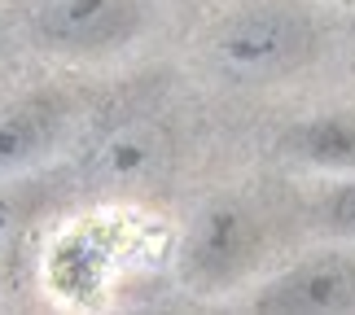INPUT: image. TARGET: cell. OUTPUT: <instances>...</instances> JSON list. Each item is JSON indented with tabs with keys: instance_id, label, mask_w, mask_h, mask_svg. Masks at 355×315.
<instances>
[{
	"instance_id": "6da1fadb",
	"label": "cell",
	"mask_w": 355,
	"mask_h": 315,
	"mask_svg": "<svg viewBox=\"0 0 355 315\" xmlns=\"http://www.w3.org/2000/svg\"><path fill=\"white\" fill-rule=\"evenodd\" d=\"M324 31L303 0H250L215 22L207 57L215 75L241 88L281 84L320 53Z\"/></svg>"
},
{
	"instance_id": "7a4b0ae2",
	"label": "cell",
	"mask_w": 355,
	"mask_h": 315,
	"mask_svg": "<svg viewBox=\"0 0 355 315\" xmlns=\"http://www.w3.org/2000/svg\"><path fill=\"white\" fill-rule=\"evenodd\" d=\"M259 315H347L355 311V241H324L254 285Z\"/></svg>"
},
{
	"instance_id": "3957f363",
	"label": "cell",
	"mask_w": 355,
	"mask_h": 315,
	"mask_svg": "<svg viewBox=\"0 0 355 315\" xmlns=\"http://www.w3.org/2000/svg\"><path fill=\"white\" fill-rule=\"evenodd\" d=\"M259 254H263V224H259V215L237 197H215L189 224L180 263L193 285L224 289V285L241 280L259 263Z\"/></svg>"
},
{
	"instance_id": "277c9868",
	"label": "cell",
	"mask_w": 355,
	"mask_h": 315,
	"mask_svg": "<svg viewBox=\"0 0 355 315\" xmlns=\"http://www.w3.org/2000/svg\"><path fill=\"white\" fill-rule=\"evenodd\" d=\"M136 22V0H44L35 9V35L53 48L88 53L123 39Z\"/></svg>"
},
{
	"instance_id": "5b68a950",
	"label": "cell",
	"mask_w": 355,
	"mask_h": 315,
	"mask_svg": "<svg viewBox=\"0 0 355 315\" xmlns=\"http://www.w3.org/2000/svg\"><path fill=\"white\" fill-rule=\"evenodd\" d=\"M281 154L303 171L343 180L355 175V109H316L290 123L281 136Z\"/></svg>"
},
{
	"instance_id": "8992f818",
	"label": "cell",
	"mask_w": 355,
	"mask_h": 315,
	"mask_svg": "<svg viewBox=\"0 0 355 315\" xmlns=\"http://www.w3.org/2000/svg\"><path fill=\"white\" fill-rule=\"evenodd\" d=\"M62 127H66V105L49 92L5 101L0 105V180L40 162L58 145Z\"/></svg>"
},
{
	"instance_id": "52a82bcc",
	"label": "cell",
	"mask_w": 355,
	"mask_h": 315,
	"mask_svg": "<svg viewBox=\"0 0 355 315\" xmlns=\"http://www.w3.org/2000/svg\"><path fill=\"white\" fill-rule=\"evenodd\" d=\"M162 162H167V136H162V127L136 118V123H119L97 145L92 171H97V180L123 188V184L149 180L154 171H162Z\"/></svg>"
},
{
	"instance_id": "ba28073f",
	"label": "cell",
	"mask_w": 355,
	"mask_h": 315,
	"mask_svg": "<svg viewBox=\"0 0 355 315\" xmlns=\"http://www.w3.org/2000/svg\"><path fill=\"white\" fill-rule=\"evenodd\" d=\"M316 224L324 232V241H355V175H343L324 188Z\"/></svg>"
},
{
	"instance_id": "9c48e42d",
	"label": "cell",
	"mask_w": 355,
	"mask_h": 315,
	"mask_svg": "<svg viewBox=\"0 0 355 315\" xmlns=\"http://www.w3.org/2000/svg\"><path fill=\"white\" fill-rule=\"evenodd\" d=\"M18 224H22V201L0 188V245H5L13 232H18Z\"/></svg>"
}]
</instances>
